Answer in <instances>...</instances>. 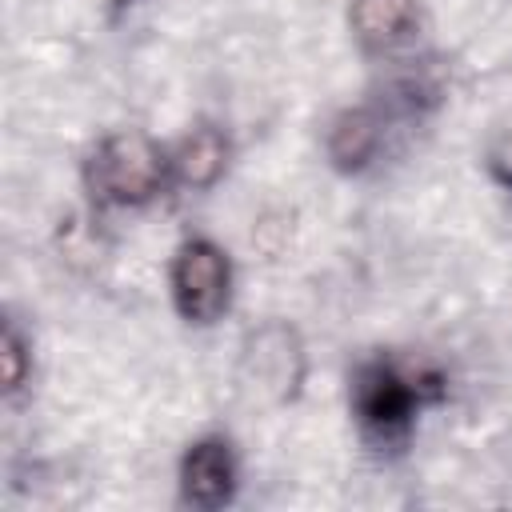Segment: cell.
I'll use <instances>...</instances> for the list:
<instances>
[{"instance_id": "1", "label": "cell", "mask_w": 512, "mask_h": 512, "mask_svg": "<svg viewBox=\"0 0 512 512\" xmlns=\"http://www.w3.org/2000/svg\"><path fill=\"white\" fill-rule=\"evenodd\" d=\"M444 396L448 380L440 368L400 356H372L352 376V416L360 436L380 452L404 448L416 428V412L424 404H440Z\"/></svg>"}, {"instance_id": "2", "label": "cell", "mask_w": 512, "mask_h": 512, "mask_svg": "<svg viewBox=\"0 0 512 512\" xmlns=\"http://www.w3.org/2000/svg\"><path fill=\"white\" fill-rule=\"evenodd\" d=\"M172 172V156L144 132L104 136L84 160V188L96 208H140L148 204Z\"/></svg>"}, {"instance_id": "3", "label": "cell", "mask_w": 512, "mask_h": 512, "mask_svg": "<svg viewBox=\"0 0 512 512\" xmlns=\"http://www.w3.org/2000/svg\"><path fill=\"white\" fill-rule=\"evenodd\" d=\"M304 372H308V356H304V344H300L296 328H288L280 320H268V324H260L256 332L244 336L240 380L260 400H272V404L292 400L304 384Z\"/></svg>"}, {"instance_id": "4", "label": "cell", "mask_w": 512, "mask_h": 512, "mask_svg": "<svg viewBox=\"0 0 512 512\" xmlns=\"http://www.w3.org/2000/svg\"><path fill=\"white\" fill-rule=\"evenodd\" d=\"M232 296V264L212 240H184L172 260V304L188 324H212Z\"/></svg>"}, {"instance_id": "5", "label": "cell", "mask_w": 512, "mask_h": 512, "mask_svg": "<svg viewBox=\"0 0 512 512\" xmlns=\"http://www.w3.org/2000/svg\"><path fill=\"white\" fill-rule=\"evenodd\" d=\"M236 496V452L224 436L196 440L180 460V500L192 508H224Z\"/></svg>"}, {"instance_id": "6", "label": "cell", "mask_w": 512, "mask_h": 512, "mask_svg": "<svg viewBox=\"0 0 512 512\" xmlns=\"http://www.w3.org/2000/svg\"><path fill=\"white\" fill-rule=\"evenodd\" d=\"M348 24H352V36L364 52L388 56L416 36L420 0H352Z\"/></svg>"}, {"instance_id": "7", "label": "cell", "mask_w": 512, "mask_h": 512, "mask_svg": "<svg viewBox=\"0 0 512 512\" xmlns=\"http://www.w3.org/2000/svg\"><path fill=\"white\" fill-rule=\"evenodd\" d=\"M384 140V116L372 104L344 108L328 128V160L340 172H364Z\"/></svg>"}, {"instance_id": "8", "label": "cell", "mask_w": 512, "mask_h": 512, "mask_svg": "<svg viewBox=\"0 0 512 512\" xmlns=\"http://www.w3.org/2000/svg\"><path fill=\"white\" fill-rule=\"evenodd\" d=\"M228 164V140L212 124H196L172 152V176L188 188H212Z\"/></svg>"}, {"instance_id": "9", "label": "cell", "mask_w": 512, "mask_h": 512, "mask_svg": "<svg viewBox=\"0 0 512 512\" xmlns=\"http://www.w3.org/2000/svg\"><path fill=\"white\" fill-rule=\"evenodd\" d=\"M4 392H16L24 384V336L16 332V324H4Z\"/></svg>"}, {"instance_id": "10", "label": "cell", "mask_w": 512, "mask_h": 512, "mask_svg": "<svg viewBox=\"0 0 512 512\" xmlns=\"http://www.w3.org/2000/svg\"><path fill=\"white\" fill-rule=\"evenodd\" d=\"M492 172H496V180H504L512 188V140L492 148Z\"/></svg>"}]
</instances>
